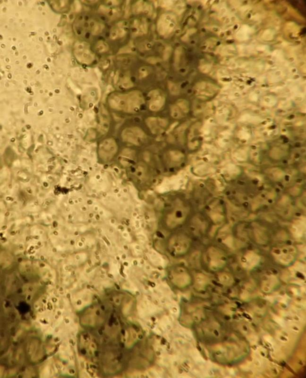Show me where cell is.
<instances>
[{"label":"cell","mask_w":306,"mask_h":378,"mask_svg":"<svg viewBox=\"0 0 306 378\" xmlns=\"http://www.w3.org/2000/svg\"><path fill=\"white\" fill-rule=\"evenodd\" d=\"M122 86L125 88H130L132 86V83L131 82L129 78H126L123 80L122 83Z\"/></svg>","instance_id":"4fadbf2b"},{"label":"cell","mask_w":306,"mask_h":378,"mask_svg":"<svg viewBox=\"0 0 306 378\" xmlns=\"http://www.w3.org/2000/svg\"><path fill=\"white\" fill-rule=\"evenodd\" d=\"M144 7V4L142 1H137L133 7V11L135 13H140V12L143 11Z\"/></svg>","instance_id":"30bf717a"},{"label":"cell","mask_w":306,"mask_h":378,"mask_svg":"<svg viewBox=\"0 0 306 378\" xmlns=\"http://www.w3.org/2000/svg\"><path fill=\"white\" fill-rule=\"evenodd\" d=\"M191 205L182 200H176L165 207L162 222L167 229L174 230L181 227L189 219Z\"/></svg>","instance_id":"6da1fadb"},{"label":"cell","mask_w":306,"mask_h":378,"mask_svg":"<svg viewBox=\"0 0 306 378\" xmlns=\"http://www.w3.org/2000/svg\"><path fill=\"white\" fill-rule=\"evenodd\" d=\"M118 75H119V73H116V75H115V83H116V82H117V81L118 78Z\"/></svg>","instance_id":"2e32d148"},{"label":"cell","mask_w":306,"mask_h":378,"mask_svg":"<svg viewBox=\"0 0 306 378\" xmlns=\"http://www.w3.org/2000/svg\"><path fill=\"white\" fill-rule=\"evenodd\" d=\"M159 60H160L159 59L156 58H153V57L149 58L148 59V62H149V63H152V64H154V63H156V62H159Z\"/></svg>","instance_id":"5bb4252c"},{"label":"cell","mask_w":306,"mask_h":378,"mask_svg":"<svg viewBox=\"0 0 306 378\" xmlns=\"http://www.w3.org/2000/svg\"><path fill=\"white\" fill-rule=\"evenodd\" d=\"M130 48H129V47H127V46H125V47H123V48H122V49H120V54H122V53H129V52H130Z\"/></svg>","instance_id":"9a60e30c"},{"label":"cell","mask_w":306,"mask_h":378,"mask_svg":"<svg viewBox=\"0 0 306 378\" xmlns=\"http://www.w3.org/2000/svg\"><path fill=\"white\" fill-rule=\"evenodd\" d=\"M143 102L142 94L137 91L127 94L116 93L112 95L109 99V103L111 107L126 112L135 111Z\"/></svg>","instance_id":"7a4b0ae2"},{"label":"cell","mask_w":306,"mask_h":378,"mask_svg":"<svg viewBox=\"0 0 306 378\" xmlns=\"http://www.w3.org/2000/svg\"><path fill=\"white\" fill-rule=\"evenodd\" d=\"M122 137L125 141L138 144L144 138V133L140 129L137 128H129L123 131Z\"/></svg>","instance_id":"5b68a950"},{"label":"cell","mask_w":306,"mask_h":378,"mask_svg":"<svg viewBox=\"0 0 306 378\" xmlns=\"http://www.w3.org/2000/svg\"><path fill=\"white\" fill-rule=\"evenodd\" d=\"M191 245V237L187 233L177 232L169 238L167 249L173 256L182 257L190 250Z\"/></svg>","instance_id":"3957f363"},{"label":"cell","mask_w":306,"mask_h":378,"mask_svg":"<svg viewBox=\"0 0 306 378\" xmlns=\"http://www.w3.org/2000/svg\"><path fill=\"white\" fill-rule=\"evenodd\" d=\"M148 123L150 129L156 133V131L161 130L162 128L166 126V123L164 120L161 119L151 118L148 120Z\"/></svg>","instance_id":"ba28073f"},{"label":"cell","mask_w":306,"mask_h":378,"mask_svg":"<svg viewBox=\"0 0 306 378\" xmlns=\"http://www.w3.org/2000/svg\"><path fill=\"white\" fill-rule=\"evenodd\" d=\"M170 50H169L168 49L167 50V53H168V52H170V51L169 52V51H170ZM167 54H168V53H167L166 55V56H165L164 57H166V58H167V57L168 58V57H167Z\"/></svg>","instance_id":"e0dca14e"},{"label":"cell","mask_w":306,"mask_h":378,"mask_svg":"<svg viewBox=\"0 0 306 378\" xmlns=\"http://www.w3.org/2000/svg\"><path fill=\"white\" fill-rule=\"evenodd\" d=\"M125 34V31L124 29L119 27L118 28H115V30L113 31V33L111 35H112V38H116L122 37Z\"/></svg>","instance_id":"9c48e42d"},{"label":"cell","mask_w":306,"mask_h":378,"mask_svg":"<svg viewBox=\"0 0 306 378\" xmlns=\"http://www.w3.org/2000/svg\"><path fill=\"white\" fill-rule=\"evenodd\" d=\"M151 101L149 104L150 109L153 111L159 110L164 104L165 98L158 90H153L150 93Z\"/></svg>","instance_id":"52a82bcc"},{"label":"cell","mask_w":306,"mask_h":378,"mask_svg":"<svg viewBox=\"0 0 306 378\" xmlns=\"http://www.w3.org/2000/svg\"><path fill=\"white\" fill-rule=\"evenodd\" d=\"M168 86H169V89L170 91L172 94H177L178 93V88L176 85L172 82H169L168 83Z\"/></svg>","instance_id":"7c38bea8"},{"label":"cell","mask_w":306,"mask_h":378,"mask_svg":"<svg viewBox=\"0 0 306 378\" xmlns=\"http://www.w3.org/2000/svg\"><path fill=\"white\" fill-rule=\"evenodd\" d=\"M176 19L171 14H163L159 19L157 30L160 35H168L174 30L176 26Z\"/></svg>","instance_id":"277c9868"},{"label":"cell","mask_w":306,"mask_h":378,"mask_svg":"<svg viewBox=\"0 0 306 378\" xmlns=\"http://www.w3.org/2000/svg\"><path fill=\"white\" fill-rule=\"evenodd\" d=\"M117 146L115 141L113 139H108L104 141L101 145L100 153L102 158L105 160H110L116 154Z\"/></svg>","instance_id":"8992f818"},{"label":"cell","mask_w":306,"mask_h":378,"mask_svg":"<svg viewBox=\"0 0 306 378\" xmlns=\"http://www.w3.org/2000/svg\"><path fill=\"white\" fill-rule=\"evenodd\" d=\"M182 49L181 47H178L175 51V64L176 65H178L179 64V60H180V58H181V53H182Z\"/></svg>","instance_id":"8fae6325"}]
</instances>
